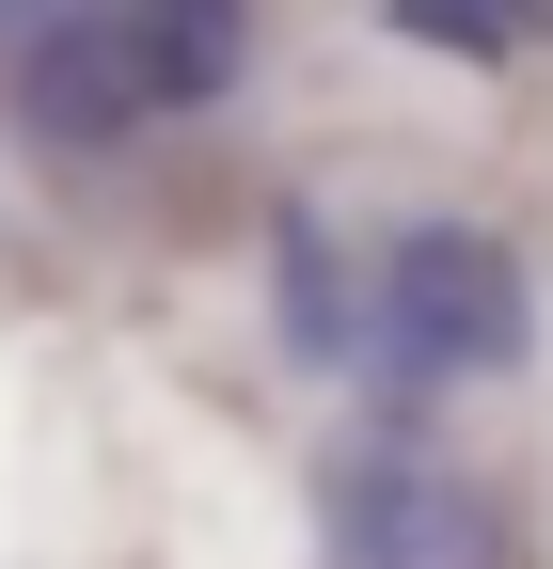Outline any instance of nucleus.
Segmentation results:
<instances>
[{"label": "nucleus", "instance_id": "obj_1", "mask_svg": "<svg viewBox=\"0 0 553 569\" xmlns=\"http://www.w3.org/2000/svg\"><path fill=\"white\" fill-rule=\"evenodd\" d=\"M522 253L506 238H474V222H411L395 269H380V365L395 396H443V380H491L522 365Z\"/></svg>", "mask_w": 553, "mask_h": 569}, {"label": "nucleus", "instance_id": "obj_2", "mask_svg": "<svg viewBox=\"0 0 553 569\" xmlns=\"http://www.w3.org/2000/svg\"><path fill=\"white\" fill-rule=\"evenodd\" d=\"M332 553L349 569H491V507L428 459H349L332 475Z\"/></svg>", "mask_w": 553, "mask_h": 569}, {"label": "nucleus", "instance_id": "obj_3", "mask_svg": "<svg viewBox=\"0 0 553 569\" xmlns=\"http://www.w3.org/2000/svg\"><path fill=\"white\" fill-rule=\"evenodd\" d=\"M111 63H127V111H205L253 63V0H111Z\"/></svg>", "mask_w": 553, "mask_h": 569}, {"label": "nucleus", "instance_id": "obj_4", "mask_svg": "<svg viewBox=\"0 0 553 569\" xmlns=\"http://www.w3.org/2000/svg\"><path fill=\"white\" fill-rule=\"evenodd\" d=\"M285 332H301V365H349V348H364V284L332 269L316 222H285Z\"/></svg>", "mask_w": 553, "mask_h": 569}, {"label": "nucleus", "instance_id": "obj_5", "mask_svg": "<svg viewBox=\"0 0 553 569\" xmlns=\"http://www.w3.org/2000/svg\"><path fill=\"white\" fill-rule=\"evenodd\" d=\"M395 32H411V48H443V63H522V48H537L506 0H395Z\"/></svg>", "mask_w": 553, "mask_h": 569}, {"label": "nucleus", "instance_id": "obj_6", "mask_svg": "<svg viewBox=\"0 0 553 569\" xmlns=\"http://www.w3.org/2000/svg\"><path fill=\"white\" fill-rule=\"evenodd\" d=\"M506 17H522V32H537V17H553V0H506Z\"/></svg>", "mask_w": 553, "mask_h": 569}]
</instances>
